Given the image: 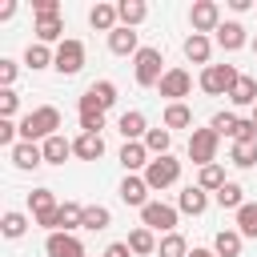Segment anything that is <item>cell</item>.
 Segmentation results:
<instances>
[{
	"label": "cell",
	"instance_id": "cell-32",
	"mask_svg": "<svg viewBox=\"0 0 257 257\" xmlns=\"http://www.w3.org/2000/svg\"><path fill=\"white\" fill-rule=\"evenodd\" d=\"M237 233L241 237H257V201H245L237 209Z\"/></svg>",
	"mask_w": 257,
	"mask_h": 257
},
{
	"label": "cell",
	"instance_id": "cell-31",
	"mask_svg": "<svg viewBox=\"0 0 257 257\" xmlns=\"http://www.w3.org/2000/svg\"><path fill=\"white\" fill-rule=\"evenodd\" d=\"M229 161H233L237 169H253V165H257V141H237L233 153H229Z\"/></svg>",
	"mask_w": 257,
	"mask_h": 257
},
{
	"label": "cell",
	"instance_id": "cell-27",
	"mask_svg": "<svg viewBox=\"0 0 257 257\" xmlns=\"http://www.w3.org/2000/svg\"><path fill=\"white\" fill-rule=\"evenodd\" d=\"M213 201H217L221 209H241V205H245V189H241L237 181H225V185L213 193Z\"/></svg>",
	"mask_w": 257,
	"mask_h": 257
},
{
	"label": "cell",
	"instance_id": "cell-29",
	"mask_svg": "<svg viewBox=\"0 0 257 257\" xmlns=\"http://www.w3.org/2000/svg\"><path fill=\"white\" fill-rule=\"evenodd\" d=\"M60 32H64L60 16H40L36 20V44H52V40H60Z\"/></svg>",
	"mask_w": 257,
	"mask_h": 257
},
{
	"label": "cell",
	"instance_id": "cell-17",
	"mask_svg": "<svg viewBox=\"0 0 257 257\" xmlns=\"http://www.w3.org/2000/svg\"><path fill=\"white\" fill-rule=\"evenodd\" d=\"M8 157H12L16 169H40L44 165V149L40 145H28V141H20L16 149H8Z\"/></svg>",
	"mask_w": 257,
	"mask_h": 257
},
{
	"label": "cell",
	"instance_id": "cell-21",
	"mask_svg": "<svg viewBox=\"0 0 257 257\" xmlns=\"http://www.w3.org/2000/svg\"><path fill=\"white\" fill-rule=\"evenodd\" d=\"M116 128H120L124 141H145V133H149L145 112H137V108H133V112H120V124H116Z\"/></svg>",
	"mask_w": 257,
	"mask_h": 257
},
{
	"label": "cell",
	"instance_id": "cell-14",
	"mask_svg": "<svg viewBox=\"0 0 257 257\" xmlns=\"http://www.w3.org/2000/svg\"><path fill=\"white\" fill-rule=\"evenodd\" d=\"M217 44H221L225 52H237V48H245V44H249V36H245V24H237V20H225V24L217 28Z\"/></svg>",
	"mask_w": 257,
	"mask_h": 257
},
{
	"label": "cell",
	"instance_id": "cell-34",
	"mask_svg": "<svg viewBox=\"0 0 257 257\" xmlns=\"http://www.w3.org/2000/svg\"><path fill=\"white\" fill-rule=\"evenodd\" d=\"M193 124V108L189 104H169L165 108V128H189Z\"/></svg>",
	"mask_w": 257,
	"mask_h": 257
},
{
	"label": "cell",
	"instance_id": "cell-30",
	"mask_svg": "<svg viewBox=\"0 0 257 257\" xmlns=\"http://www.w3.org/2000/svg\"><path fill=\"white\" fill-rule=\"evenodd\" d=\"M112 225V213L104 209V205H84V221H80V229H108Z\"/></svg>",
	"mask_w": 257,
	"mask_h": 257
},
{
	"label": "cell",
	"instance_id": "cell-35",
	"mask_svg": "<svg viewBox=\"0 0 257 257\" xmlns=\"http://www.w3.org/2000/svg\"><path fill=\"white\" fill-rule=\"evenodd\" d=\"M169 145H173L169 128H149V133H145V149H149V153H157V157H169Z\"/></svg>",
	"mask_w": 257,
	"mask_h": 257
},
{
	"label": "cell",
	"instance_id": "cell-42",
	"mask_svg": "<svg viewBox=\"0 0 257 257\" xmlns=\"http://www.w3.org/2000/svg\"><path fill=\"white\" fill-rule=\"evenodd\" d=\"M104 128V112H80V133H100Z\"/></svg>",
	"mask_w": 257,
	"mask_h": 257
},
{
	"label": "cell",
	"instance_id": "cell-51",
	"mask_svg": "<svg viewBox=\"0 0 257 257\" xmlns=\"http://www.w3.org/2000/svg\"><path fill=\"white\" fill-rule=\"evenodd\" d=\"M253 52H257V36H253Z\"/></svg>",
	"mask_w": 257,
	"mask_h": 257
},
{
	"label": "cell",
	"instance_id": "cell-13",
	"mask_svg": "<svg viewBox=\"0 0 257 257\" xmlns=\"http://www.w3.org/2000/svg\"><path fill=\"white\" fill-rule=\"evenodd\" d=\"M120 201H124V205H137V209H145V205H149V181H145V177H137V173H128V177L120 181Z\"/></svg>",
	"mask_w": 257,
	"mask_h": 257
},
{
	"label": "cell",
	"instance_id": "cell-44",
	"mask_svg": "<svg viewBox=\"0 0 257 257\" xmlns=\"http://www.w3.org/2000/svg\"><path fill=\"white\" fill-rule=\"evenodd\" d=\"M237 141H257V120L249 116V120H237V133H233V145Z\"/></svg>",
	"mask_w": 257,
	"mask_h": 257
},
{
	"label": "cell",
	"instance_id": "cell-2",
	"mask_svg": "<svg viewBox=\"0 0 257 257\" xmlns=\"http://www.w3.org/2000/svg\"><path fill=\"white\" fill-rule=\"evenodd\" d=\"M237 80H241V72H237L233 64H209V68L201 72V88H205L209 96H221V92L229 96Z\"/></svg>",
	"mask_w": 257,
	"mask_h": 257
},
{
	"label": "cell",
	"instance_id": "cell-15",
	"mask_svg": "<svg viewBox=\"0 0 257 257\" xmlns=\"http://www.w3.org/2000/svg\"><path fill=\"white\" fill-rule=\"evenodd\" d=\"M108 52H116V56H137L141 52V44H137V32L133 28H112L108 32Z\"/></svg>",
	"mask_w": 257,
	"mask_h": 257
},
{
	"label": "cell",
	"instance_id": "cell-19",
	"mask_svg": "<svg viewBox=\"0 0 257 257\" xmlns=\"http://www.w3.org/2000/svg\"><path fill=\"white\" fill-rule=\"evenodd\" d=\"M120 165H124V173L149 169V149H145V141H124V149H120Z\"/></svg>",
	"mask_w": 257,
	"mask_h": 257
},
{
	"label": "cell",
	"instance_id": "cell-40",
	"mask_svg": "<svg viewBox=\"0 0 257 257\" xmlns=\"http://www.w3.org/2000/svg\"><path fill=\"white\" fill-rule=\"evenodd\" d=\"M209 128H213L217 137H233V133H237V116H233V112H217V116L209 120Z\"/></svg>",
	"mask_w": 257,
	"mask_h": 257
},
{
	"label": "cell",
	"instance_id": "cell-9",
	"mask_svg": "<svg viewBox=\"0 0 257 257\" xmlns=\"http://www.w3.org/2000/svg\"><path fill=\"white\" fill-rule=\"evenodd\" d=\"M141 221L145 229H161V233H177V209L165 205V201H149L141 209Z\"/></svg>",
	"mask_w": 257,
	"mask_h": 257
},
{
	"label": "cell",
	"instance_id": "cell-28",
	"mask_svg": "<svg viewBox=\"0 0 257 257\" xmlns=\"http://www.w3.org/2000/svg\"><path fill=\"white\" fill-rule=\"evenodd\" d=\"M116 12H120V24H124V28H137V24L149 16L145 0H120V4H116Z\"/></svg>",
	"mask_w": 257,
	"mask_h": 257
},
{
	"label": "cell",
	"instance_id": "cell-5",
	"mask_svg": "<svg viewBox=\"0 0 257 257\" xmlns=\"http://www.w3.org/2000/svg\"><path fill=\"white\" fill-rule=\"evenodd\" d=\"M52 68L60 72V76H76L80 68H84V44L80 40H60L56 44V60H52Z\"/></svg>",
	"mask_w": 257,
	"mask_h": 257
},
{
	"label": "cell",
	"instance_id": "cell-3",
	"mask_svg": "<svg viewBox=\"0 0 257 257\" xmlns=\"http://www.w3.org/2000/svg\"><path fill=\"white\" fill-rule=\"evenodd\" d=\"M217 145H221V137L213 133V128H193L189 133V157H193V165H217Z\"/></svg>",
	"mask_w": 257,
	"mask_h": 257
},
{
	"label": "cell",
	"instance_id": "cell-36",
	"mask_svg": "<svg viewBox=\"0 0 257 257\" xmlns=\"http://www.w3.org/2000/svg\"><path fill=\"white\" fill-rule=\"evenodd\" d=\"M197 185H201L205 193H217V189L225 185V169H221V165H205V169L197 173Z\"/></svg>",
	"mask_w": 257,
	"mask_h": 257
},
{
	"label": "cell",
	"instance_id": "cell-41",
	"mask_svg": "<svg viewBox=\"0 0 257 257\" xmlns=\"http://www.w3.org/2000/svg\"><path fill=\"white\" fill-rule=\"evenodd\" d=\"M16 108H20V96H16L12 88H4V92H0V120H12Z\"/></svg>",
	"mask_w": 257,
	"mask_h": 257
},
{
	"label": "cell",
	"instance_id": "cell-45",
	"mask_svg": "<svg viewBox=\"0 0 257 257\" xmlns=\"http://www.w3.org/2000/svg\"><path fill=\"white\" fill-rule=\"evenodd\" d=\"M32 12H36V20H40V16H60L56 0H32Z\"/></svg>",
	"mask_w": 257,
	"mask_h": 257
},
{
	"label": "cell",
	"instance_id": "cell-24",
	"mask_svg": "<svg viewBox=\"0 0 257 257\" xmlns=\"http://www.w3.org/2000/svg\"><path fill=\"white\" fill-rule=\"evenodd\" d=\"M209 52H213V44H209V36H201V32H193V36H185V56H189L193 64H205V68H209Z\"/></svg>",
	"mask_w": 257,
	"mask_h": 257
},
{
	"label": "cell",
	"instance_id": "cell-43",
	"mask_svg": "<svg viewBox=\"0 0 257 257\" xmlns=\"http://www.w3.org/2000/svg\"><path fill=\"white\" fill-rule=\"evenodd\" d=\"M20 124H12V120H0V145H8V149H16L20 141Z\"/></svg>",
	"mask_w": 257,
	"mask_h": 257
},
{
	"label": "cell",
	"instance_id": "cell-48",
	"mask_svg": "<svg viewBox=\"0 0 257 257\" xmlns=\"http://www.w3.org/2000/svg\"><path fill=\"white\" fill-rule=\"evenodd\" d=\"M229 8H233V12H249V8H253V0H229Z\"/></svg>",
	"mask_w": 257,
	"mask_h": 257
},
{
	"label": "cell",
	"instance_id": "cell-12",
	"mask_svg": "<svg viewBox=\"0 0 257 257\" xmlns=\"http://www.w3.org/2000/svg\"><path fill=\"white\" fill-rule=\"evenodd\" d=\"M44 253L48 257H88L84 245H80V237H72V233H48Z\"/></svg>",
	"mask_w": 257,
	"mask_h": 257
},
{
	"label": "cell",
	"instance_id": "cell-1",
	"mask_svg": "<svg viewBox=\"0 0 257 257\" xmlns=\"http://www.w3.org/2000/svg\"><path fill=\"white\" fill-rule=\"evenodd\" d=\"M56 128H60V108H56V104H40V108H32V112L20 120V141L36 145V141L56 137Z\"/></svg>",
	"mask_w": 257,
	"mask_h": 257
},
{
	"label": "cell",
	"instance_id": "cell-23",
	"mask_svg": "<svg viewBox=\"0 0 257 257\" xmlns=\"http://www.w3.org/2000/svg\"><path fill=\"white\" fill-rule=\"evenodd\" d=\"M116 20H120L116 4H96V8L88 12V24H92V28H100V32H112V28H120Z\"/></svg>",
	"mask_w": 257,
	"mask_h": 257
},
{
	"label": "cell",
	"instance_id": "cell-52",
	"mask_svg": "<svg viewBox=\"0 0 257 257\" xmlns=\"http://www.w3.org/2000/svg\"><path fill=\"white\" fill-rule=\"evenodd\" d=\"M253 120H257V104H253Z\"/></svg>",
	"mask_w": 257,
	"mask_h": 257
},
{
	"label": "cell",
	"instance_id": "cell-37",
	"mask_svg": "<svg viewBox=\"0 0 257 257\" xmlns=\"http://www.w3.org/2000/svg\"><path fill=\"white\" fill-rule=\"evenodd\" d=\"M157 253H161V257H189V245H185L181 233H165L161 245H157Z\"/></svg>",
	"mask_w": 257,
	"mask_h": 257
},
{
	"label": "cell",
	"instance_id": "cell-22",
	"mask_svg": "<svg viewBox=\"0 0 257 257\" xmlns=\"http://www.w3.org/2000/svg\"><path fill=\"white\" fill-rule=\"evenodd\" d=\"M241 241H245V237H241L237 229H221V233L213 237V253H217V257H241Z\"/></svg>",
	"mask_w": 257,
	"mask_h": 257
},
{
	"label": "cell",
	"instance_id": "cell-16",
	"mask_svg": "<svg viewBox=\"0 0 257 257\" xmlns=\"http://www.w3.org/2000/svg\"><path fill=\"white\" fill-rule=\"evenodd\" d=\"M72 153H76L80 161H100V157H104V137H100V133H80V137L72 141Z\"/></svg>",
	"mask_w": 257,
	"mask_h": 257
},
{
	"label": "cell",
	"instance_id": "cell-46",
	"mask_svg": "<svg viewBox=\"0 0 257 257\" xmlns=\"http://www.w3.org/2000/svg\"><path fill=\"white\" fill-rule=\"evenodd\" d=\"M12 80H16V60H0V84L8 88Z\"/></svg>",
	"mask_w": 257,
	"mask_h": 257
},
{
	"label": "cell",
	"instance_id": "cell-18",
	"mask_svg": "<svg viewBox=\"0 0 257 257\" xmlns=\"http://www.w3.org/2000/svg\"><path fill=\"white\" fill-rule=\"evenodd\" d=\"M177 209H181V213H193V217H201V213L209 209V193H205L201 185H189V189H181V197H177Z\"/></svg>",
	"mask_w": 257,
	"mask_h": 257
},
{
	"label": "cell",
	"instance_id": "cell-6",
	"mask_svg": "<svg viewBox=\"0 0 257 257\" xmlns=\"http://www.w3.org/2000/svg\"><path fill=\"white\" fill-rule=\"evenodd\" d=\"M28 209H32V217H36V225H44L48 233H56V197H52V189H32L28 193Z\"/></svg>",
	"mask_w": 257,
	"mask_h": 257
},
{
	"label": "cell",
	"instance_id": "cell-47",
	"mask_svg": "<svg viewBox=\"0 0 257 257\" xmlns=\"http://www.w3.org/2000/svg\"><path fill=\"white\" fill-rule=\"evenodd\" d=\"M104 257H133V249H128V241H112L104 249Z\"/></svg>",
	"mask_w": 257,
	"mask_h": 257
},
{
	"label": "cell",
	"instance_id": "cell-4",
	"mask_svg": "<svg viewBox=\"0 0 257 257\" xmlns=\"http://www.w3.org/2000/svg\"><path fill=\"white\" fill-rule=\"evenodd\" d=\"M161 64H165L161 48H141V52H137V84H141V88L161 84V76L169 72V68H161Z\"/></svg>",
	"mask_w": 257,
	"mask_h": 257
},
{
	"label": "cell",
	"instance_id": "cell-8",
	"mask_svg": "<svg viewBox=\"0 0 257 257\" xmlns=\"http://www.w3.org/2000/svg\"><path fill=\"white\" fill-rule=\"evenodd\" d=\"M177 177H181V161H173V157H153L149 169H145L149 189H169Z\"/></svg>",
	"mask_w": 257,
	"mask_h": 257
},
{
	"label": "cell",
	"instance_id": "cell-39",
	"mask_svg": "<svg viewBox=\"0 0 257 257\" xmlns=\"http://www.w3.org/2000/svg\"><path fill=\"white\" fill-rule=\"evenodd\" d=\"M0 229H4V237H24V229H28V217L24 213H4V221H0Z\"/></svg>",
	"mask_w": 257,
	"mask_h": 257
},
{
	"label": "cell",
	"instance_id": "cell-10",
	"mask_svg": "<svg viewBox=\"0 0 257 257\" xmlns=\"http://www.w3.org/2000/svg\"><path fill=\"white\" fill-rule=\"evenodd\" d=\"M189 24H193V32H217L221 28V8L213 4V0H197L193 4V12H189Z\"/></svg>",
	"mask_w": 257,
	"mask_h": 257
},
{
	"label": "cell",
	"instance_id": "cell-11",
	"mask_svg": "<svg viewBox=\"0 0 257 257\" xmlns=\"http://www.w3.org/2000/svg\"><path fill=\"white\" fill-rule=\"evenodd\" d=\"M157 88H161V96H169L173 104H181V96H189V88H193V76H189L185 68H169Z\"/></svg>",
	"mask_w": 257,
	"mask_h": 257
},
{
	"label": "cell",
	"instance_id": "cell-33",
	"mask_svg": "<svg viewBox=\"0 0 257 257\" xmlns=\"http://www.w3.org/2000/svg\"><path fill=\"white\" fill-rule=\"evenodd\" d=\"M56 60V52H48V44H28L24 48V64L28 68H48Z\"/></svg>",
	"mask_w": 257,
	"mask_h": 257
},
{
	"label": "cell",
	"instance_id": "cell-7",
	"mask_svg": "<svg viewBox=\"0 0 257 257\" xmlns=\"http://www.w3.org/2000/svg\"><path fill=\"white\" fill-rule=\"evenodd\" d=\"M112 104H116V84H112V80H96V84H88L84 96H80V112H104V108H112Z\"/></svg>",
	"mask_w": 257,
	"mask_h": 257
},
{
	"label": "cell",
	"instance_id": "cell-49",
	"mask_svg": "<svg viewBox=\"0 0 257 257\" xmlns=\"http://www.w3.org/2000/svg\"><path fill=\"white\" fill-rule=\"evenodd\" d=\"M12 12H16V4L8 0V4H0V20H12Z\"/></svg>",
	"mask_w": 257,
	"mask_h": 257
},
{
	"label": "cell",
	"instance_id": "cell-50",
	"mask_svg": "<svg viewBox=\"0 0 257 257\" xmlns=\"http://www.w3.org/2000/svg\"><path fill=\"white\" fill-rule=\"evenodd\" d=\"M189 257H217V253H213V249H193Z\"/></svg>",
	"mask_w": 257,
	"mask_h": 257
},
{
	"label": "cell",
	"instance_id": "cell-26",
	"mask_svg": "<svg viewBox=\"0 0 257 257\" xmlns=\"http://www.w3.org/2000/svg\"><path fill=\"white\" fill-rule=\"evenodd\" d=\"M229 100H233L237 108H249V104H257V80H253V76H241V80L233 84Z\"/></svg>",
	"mask_w": 257,
	"mask_h": 257
},
{
	"label": "cell",
	"instance_id": "cell-38",
	"mask_svg": "<svg viewBox=\"0 0 257 257\" xmlns=\"http://www.w3.org/2000/svg\"><path fill=\"white\" fill-rule=\"evenodd\" d=\"M128 249H133V253H141V257H145V253H153V249H157L153 229H145V225H141V229H133V233H128Z\"/></svg>",
	"mask_w": 257,
	"mask_h": 257
},
{
	"label": "cell",
	"instance_id": "cell-20",
	"mask_svg": "<svg viewBox=\"0 0 257 257\" xmlns=\"http://www.w3.org/2000/svg\"><path fill=\"white\" fill-rule=\"evenodd\" d=\"M80 221H84V205L64 201V205L56 209V233H72V229H80Z\"/></svg>",
	"mask_w": 257,
	"mask_h": 257
},
{
	"label": "cell",
	"instance_id": "cell-25",
	"mask_svg": "<svg viewBox=\"0 0 257 257\" xmlns=\"http://www.w3.org/2000/svg\"><path fill=\"white\" fill-rule=\"evenodd\" d=\"M40 149H44V165H64V157H72V141H64L60 133L48 137Z\"/></svg>",
	"mask_w": 257,
	"mask_h": 257
}]
</instances>
